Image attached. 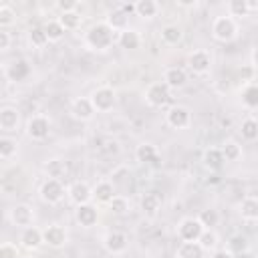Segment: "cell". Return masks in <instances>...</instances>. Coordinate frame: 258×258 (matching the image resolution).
Segmentation results:
<instances>
[{"label":"cell","mask_w":258,"mask_h":258,"mask_svg":"<svg viewBox=\"0 0 258 258\" xmlns=\"http://www.w3.org/2000/svg\"><path fill=\"white\" fill-rule=\"evenodd\" d=\"M228 250L232 254H244L248 250V238L242 236V234H234L230 238V242H228Z\"/></svg>","instance_id":"b9f144b4"},{"label":"cell","mask_w":258,"mask_h":258,"mask_svg":"<svg viewBox=\"0 0 258 258\" xmlns=\"http://www.w3.org/2000/svg\"><path fill=\"white\" fill-rule=\"evenodd\" d=\"M204 230L206 228L202 226V222L198 218H183L177 224V236L181 242H198Z\"/></svg>","instance_id":"8992f818"},{"label":"cell","mask_w":258,"mask_h":258,"mask_svg":"<svg viewBox=\"0 0 258 258\" xmlns=\"http://www.w3.org/2000/svg\"><path fill=\"white\" fill-rule=\"evenodd\" d=\"M115 187L111 181H99L95 187H93V200H97L99 204H109L113 198H115Z\"/></svg>","instance_id":"d4e9b609"},{"label":"cell","mask_w":258,"mask_h":258,"mask_svg":"<svg viewBox=\"0 0 258 258\" xmlns=\"http://www.w3.org/2000/svg\"><path fill=\"white\" fill-rule=\"evenodd\" d=\"M75 220H77V224L83 226V228H93V226H97V222H99V210H97L93 204L77 206V210H75Z\"/></svg>","instance_id":"9a60e30c"},{"label":"cell","mask_w":258,"mask_h":258,"mask_svg":"<svg viewBox=\"0 0 258 258\" xmlns=\"http://www.w3.org/2000/svg\"><path fill=\"white\" fill-rule=\"evenodd\" d=\"M50 133V119L46 115H32L26 123V135L34 141L46 139Z\"/></svg>","instance_id":"5b68a950"},{"label":"cell","mask_w":258,"mask_h":258,"mask_svg":"<svg viewBox=\"0 0 258 258\" xmlns=\"http://www.w3.org/2000/svg\"><path fill=\"white\" fill-rule=\"evenodd\" d=\"M135 159L141 163H151L157 159V149L153 143H139L135 147Z\"/></svg>","instance_id":"f546056e"},{"label":"cell","mask_w":258,"mask_h":258,"mask_svg":"<svg viewBox=\"0 0 258 258\" xmlns=\"http://www.w3.org/2000/svg\"><path fill=\"white\" fill-rule=\"evenodd\" d=\"M139 208H141V212H143L147 218L157 216V212H159V208H161V198H159V194H157V191H147V194H143L141 200H139Z\"/></svg>","instance_id":"ffe728a7"},{"label":"cell","mask_w":258,"mask_h":258,"mask_svg":"<svg viewBox=\"0 0 258 258\" xmlns=\"http://www.w3.org/2000/svg\"><path fill=\"white\" fill-rule=\"evenodd\" d=\"M210 64H212V56L208 50H194L189 52L187 56V67L196 73V75H204L210 71Z\"/></svg>","instance_id":"e0dca14e"},{"label":"cell","mask_w":258,"mask_h":258,"mask_svg":"<svg viewBox=\"0 0 258 258\" xmlns=\"http://www.w3.org/2000/svg\"><path fill=\"white\" fill-rule=\"evenodd\" d=\"M248 2V10L252 12V10H258V0H246Z\"/></svg>","instance_id":"681fc988"},{"label":"cell","mask_w":258,"mask_h":258,"mask_svg":"<svg viewBox=\"0 0 258 258\" xmlns=\"http://www.w3.org/2000/svg\"><path fill=\"white\" fill-rule=\"evenodd\" d=\"M159 12V4L155 0H137L135 2V14L149 20V18H155Z\"/></svg>","instance_id":"484cf974"},{"label":"cell","mask_w":258,"mask_h":258,"mask_svg":"<svg viewBox=\"0 0 258 258\" xmlns=\"http://www.w3.org/2000/svg\"><path fill=\"white\" fill-rule=\"evenodd\" d=\"M44 32H46V36H48V42H60L62 38H64V26L58 22V18H52V20H48L44 26Z\"/></svg>","instance_id":"f1b7e54d"},{"label":"cell","mask_w":258,"mask_h":258,"mask_svg":"<svg viewBox=\"0 0 258 258\" xmlns=\"http://www.w3.org/2000/svg\"><path fill=\"white\" fill-rule=\"evenodd\" d=\"M240 97H242V105H244V107H248V109H258V83H248V85L242 89Z\"/></svg>","instance_id":"83f0119b"},{"label":"cell","mask_w":258,"mask_h":258,"mask_svg":"<svg viewBox=\"0 0 258 258\" xmlns=\"http://www.w3.org/2000/svg\"><path fill=\"white\" fill-rule=\"evenodd\" d=\"M77 6H79V4H77L75 0H58V2H56V8L60 10V14H62V12H73V10H77Z\"/></svg>","instance_id":"f6af8a7d"},{"label":"cell","mask_w":258,"mask_h":258,"mask_svg":"<svg viewBox=\"0 0 258 258\" xmlns=\"http://www.w3.org/2000/svg\"><path fill=\"white\" fill-rule=\"evenodd\" d=\"M20 244H22V248H26V250H38L42 244H44V236H42V230L40 228H36V226H28V228H24L22 232H20Z\"/></svg>","instance_id":"2e32d148"},{"label":"cell","mask_w":258,"mask_h":258,"mask_svg":"<svg viewBox=\"0 0 258 258\" xmlns=\"http://www.w3.org/2000/svg\"><path fill=\"white\" fill-rule=\"evenodd\" d=\"M181 38H183L181 26H177V24H165V26L161 28V40H163L165 44L175 46V44L181 42Z\"/></svg>","instance_id":"4316f807"},{"label":"cell","mask_w":258,"mask_h":258,"mask_svg":"<svg viewBox=\"0 0 258 258\" xmlns=\"http://www.w3.org/2000/svg\"><path fill=\"white\" fill-rule=\"evenodd\" d=\"M0 258H20L16 244H12V242H2V244H0Z\"/></svg>","instance_id":"ee69618b"},{"label":"cell","mask_w":258,"mask_h":258,"mask_svg":"<svg viewBox=\"0 0 258 258\" xmlns=\"http://www.w3.org/2000/svg\"><path fill=\"white\" fill-rule=\"evenodd\" d=\"M30 73H32V67H30V62L24 60V58H14L12 62H8V64L4 67V75H6V79L12 81V83L26 81V79L30 77Z\"/></svg>","instance_id":"9c48e42d"},{"label":"cell","mask_w":258,"mask_h":258,"mask_svg":"<svg viewBox=\"0 0 258 258\" xmlns=\"http://www.w3.org/2000/svg\"><path fill=\"white\" fill-rule=\"evenodd\" d=\"M240 133L246 141H256L258 139V119L254 117H246L240 125Z\"/></svg>","instance_id":"d6a6232c"},{"label":"cell","mask_w":258,"mask_h":258,"mask_svg":"<svg viewBox=\"0 0 258 258\" xmlns=\"http://www.w3.org/2000/svg\"><path fill=\"white\" fill-rule=\"evenodd\" d=\"M115 42V30L107 24V22H97L93 24L87 34H85V44L87 48L95 50V52H105L113 46Z\"/></svg>","instance_id":"6da1fadb"},{"label":"cell","mask_w":258,"mask_h":258,"mask_svg":"<svg viewBox=\"0 0 258 258\" xmlns=\"http://www.w3.org/2000/svg\"><path fill=\"white\" fill-rule=\"evenodd\" d=\"M198 220L202 222V226L206 230H214V226H218V222H220V214L214 208H206L198 214Z\"/></svg>","instance_id":"d590c367"},{"label":"cell","mask_w":258,"mask_h":258,"mask_svg":"<svg viewBox=\"0 0 258 258\" xmlns=\"http://www.w3.org/2000/svg\"><path fill=\"white\" fill-rule=\"evenodd\" d=\"M16 149H18L16 139H12V137H8V135H2V137H0V157H2L4 161L12 159V157L16 155Z\"/></svg>","instance_id":"836d02e7"},{"label":"cell","mask_w":258,"mask_h":258,"mask_svg":"<svg viewBox=\"0 0 258 258\" xmlns=\"http://www.w3.org/2000/svg\"><path fill=\"white\" fill-rule=\"evenodd\" d=\"M10 48V34L6 30H0V50L6 52Z\"/></svg>","instance_id":"bcb514c9"},{"label":"cell","mask_w":258,"mask_h":258,"mask_svg":"<svg viewBox=\"0 0 258 258\" xmlns=\"http://www.w3.org/2000/svg\"><path fill=\"white\" fill-rule=\"evenodd\" d=\"M67 196L75 206H83V204H91L93 200V187L87 181H73L67 187Z\"/></svg>","instance_id":"8fae6325"},{"label":"cell","mask_w":258,"mask_h":258,"mask_svg":"<svg viewBox=\"0 0 258 258\" xmlns=\"http://www.w3.org/2000/svg\"><path fill=\"white\" fill-rule=\"evenodd\" d=\"M42 236H44V244H48V246L54 248V250L62 248V246L69 242V234H67V230H64L60 224H50V226H46V228L42 230Z\"/></svg>","instance_id":"4fadbf2b"},{"label":"cell","mask_w":258,"mask_h":258,"mask_svg":"<svg viewBox=\"0 0 258 258\" xmlns=\"http://www.w3.org/2000/svg\"><path fill=\"white\" fill-rule=\"evenodd\" d=\"M252 67H254V69H258V46L252 50Z\"/></svg>","instance_id":"c3c4849f"},{"label":"cell","mask_w":258,"mask_h":258,"mask_svg":"<svg viewBox=\"0 0 258 258\" xmlns=\"http://www.w3.org/2000/svg\"><path fill=\"white\" fill-rule=\"evenodd\" d=\"M28 42H30L34 48H42V46L48 42V36H46V32H44V28H42V26L30 28V30H28Z\"/></svg>","instance_id":"60d3db41"},{"label":"cell","mask_w":258,"mask_h":258,"mask_svg":"<svg viewBox=\"0 0 258 258\" xmlns=\"http://www.w3.org/2000/svg\"><path fill=\"white\" fill-rule=\"evenodd\" d=\"M103 246L109 254L113 256H119L127 250V236L119 230H113V232H107L105 238H103Z\"/></svg>","instance_id":"5bb4252c"},{"label":"cell","mask_w":258,"mask_h":258,"mask_svg":"<svg viewBox=\"0 0 258 258\" xmlns=\"http://www.w3.org/2000/svg\"><path fill=\"white\" fill-rule=\"evenodd\" d=\"M18 123H20V113H18L16 107L6 105V107L0 109V129H2L4 133L16 131V129H18Z\"/></svg>","instance_id":"ac0fdd59"},{"label":"cell","mask_w":258,"mask_h":258,"mask_svg":"<svg viewBox=\"0 0 258 258\" xmlns=\"http://www.w3.org/2000/svg\"><path fill=\"white\" fill-rule=\"evenodd\" d=\"M212 36L218 42H232L238 36V22H236V18H232L228 14L216 16L214 22H212Z\"/></svg>","instance_id":"7a4b0ae2"},{"label":"cell","mask_w":258,"mask_h":258,"mask_svg":"<svg viewBox=\"0 0 258 258\" xmlns=\"http://www.w3.org/2000/svg\"><path fill=\"white\" fill-rule=\"evenodd\" d=\"M210 258H234V254L230 250H226V248H218V250H214L210 254Z\"/></svg>","instance_id":"7dc6e473"},{"label":"cell","mask_w":258,"mask_h":258,"mask_svg":"<svg viewBox=\"0 0 258 258\" xmlns=\"http://www.w3.org/2000/svg\"><path fill=\"white\" fill-rule=\"evenodd\" d=\"M204 250L198 242H181L177 252H175V258H202Z\"/></svg>","instance_id":"1f68e13d"},{"label":"cell","mask_w":258,"mask_h":258,"mask_svg":"<svg viewBox=\"0 0 258 258\" xmlns=\"http://www.w3.org/2000/svg\"><path fill=\"white\" fill-rule=\"evenodd\" d=\"M105 22H107L115 32H123V30L129 28V26H127V24H129V14H127L123 8L117 6V8H113V10L109 12V16H107Z\"/></svg>","instance_id":"7402d4cb"},{"label":"cell","mask_w":258,"mask_h":258,"mask_svg":"<svg viewBox=\"0 0 258 258\" xmlns=\"http://www.w3.org/2000/svg\"><path fill=\"white\" fill-rule=\"evenodd\" d=\"M91 101H93V107L97 113H109L117 103V93L113 87L103 85L91 93Z\"/></svg>","instance_id":"3957f363"},{"label":"cell","mask_w":258,"mask_h":258,"mask_svg":"<svg viewBox=\"0 0 258 258\" xmlns=\"http://www.w3.org/2000/svg\"><path fill=\"white\" fill-rule=\"evenodd\" d=\"M238 212H240L242 220H246V222H258V198L256 196H246L240 202Z\"/></svg>","instance_id":"44dd1931"},{"label":"cell","mask_w":258,"mask_h":258,"mask_svg":"<svg viewBox=\"0 0 258 258\" xmlns=\"http://www.w3.org/2000/svg\"><path fill=\"white\" fill-rule=\"evenodd\" d=\"M202 161H204V167L210 169V171H218L222 169L224 165V155H222V149L220 147H208L202 155Z\"/></svg>","instance_id":"603a6c76"},{"label":"cell","mask_w":258,"mask_h":258,"mask_svg":"<svg viewBox=\"0 0 258 258\" xmlns=\"http://www.w3.org/2000/svg\"><path fill=\"white\" fill-rule=\"evenodd\" d=\"M163 83H165L169 89H181V87H185V83H187V73H185V69H181V67H169V69H165V73H163Z\"/></svg>","instance_id":"d6986e66"},{"label":"cell","mask_w":258,"mask_h":258,"mask_svg":"<svg viewBox=\"0 0 258 258\" xmlns=\"http://www.w3.org/2000/svg\"><path fill=\"white\" fill-rule=\"evenodd\" d=\"M10 222H12V226H16L20 230L32 226V222H34L32 208L28 204H16V206H12L10 208Z\"/></svg>","instance_id":"7c38bea8"},{"label":"cell","mask_w":258,"mask_h":258,"mask_svg":"<svg viewBox=\"0 0 258 258\" xmlns=\"http://www.w3.org/2000/svg\"><path fill=\"white\" fill-rule=\"evenodd\" d=\"M117 42H119V46L125 48V50H135V48H139V44H141V36H139V32H137L135 28H127V30L119 32Z\"/></svg>","instance_id":"cb8c5ba5"},{"label":"cell","mask_w":258,"mask_h":258,"mask_svg":"<svg viewBox=\"0 0 258 258\" xmlns=\"http://www.w3.org/2000/svg\"><path fill=\"white\" fill-rule=\"evenodd\" d=\"M44 173L50 179H60V177L67 175V163L62 159H48L44 163Z\"/></svg>","instance_id":"4dcf8cb0"},{"label":"cell","mask_w":258,"mask_h":258,"mask_svg":"<svg viewBox=\"0 0 258 258\" xmlns=\"http://www.w3.org/2000/svg\"><path fill=\"white\" fill-rule=\"evenodd\" d=\"M14 22H16V10L8 4H2L0 6V28L4 30L6 26H10Z\"/></svg>","instance_id":"7bdbcfd3"},{"label":"cell","mask_w":258,"mask_h":258,"mask_svg":"<svg viewBox=\"0 0 258 258\" xmlns=\"http://www.w3.org/2000/svg\"><path fill=\"white\" fill-rule=\"evenodd\" d=\"M81 14L77 12V10H73V12H62L60 16H58V22L64 26V30H77L79 26H81Z\"/></svg>","instance_id":"74e56055"},{"label":"cell","mask_w":258,"mask_h":258,"mask_svg":"<svg viewBox=\"0 0 258 258\" xmlns=\"http://www.w3.org/2000/svg\"><path fill=\"white\" fill-rule=\"evenodd\" d=\"M171 89L161 81V83H151L147 89H145V101L151 105V107H163L167 105V101L171 99Z\"/></svg>","instance_id":"52a82bcc"},{"label":"cell","mask_w":258,"mask_h":258,"mask_svg":"<svg viewBox=\"0 0 258 258\" xmlns=\"http://www.w3.org/2000/svg\"><path fill=\"white\" fill-rule=\"evenodd\" d=\"M107 206H109V210H111L115 216H125V214L129 212V208H131L129 200H127L125 196H119V194H117V196H115Z\"/></svg>","instance_id":"f35d334b"},{"label":"cell","mask_w":258,"mask_h":258,"mask_svg":"<svg viewBox=\"0 0 258 258\" xmlns=\"http://www.w3.org/2000/svg\"><path fill=\"white\" fill-rule=\"evenodd\" d=\"M165 121L171 129H185L191 123V111L183 105H173L167 113H165Z\"/></svg>","instance_id":"30bf717a"},{"label":"cell","mask_w":258,"mask_h":258,"mask_svg":"<svg viewBox=\"0 0 258 258\" xmlns=\"http://www.w3.org/2000/svg\"><path fill=\"white\" fill-rule=\"evenodd\" d=\"M38 194H40V200H42L44 204H58V202L64 198L67 189H64V185H62L60 179H50V177H46V179L42 181Z\"/></svg>","instance_id":"277c9868"},{"label":"cell","mask_w":258,"mask_h":258,"mask_svg":"<svg viewBox=\"0 0 258 258\" xmlns=\"http://www.w3.org/2000/svg\"><path fill=\"white\" fill-rule=\"evenodd\" d=\"M226 8H228V16H232V18H242V16L250 14L246 0H230Z\"/></svg>","instance_id":"8d00e7d4"},{"label":"cell","mask_w":258,"mask_h":258,"mask_svg":"<svg viewBox=\"0 0 258 258\" xmlns=\"http://www.w3.org/2000/svg\"><path fill=\"white\" fill-rule=\"evenodd\" d=\"M198 244L202 246V250H208V252H214L218 250V234L214 230H204Z\"/></svg>","instance_id":"ab89813d"},{"label":"cell","mask_w":258,"mask_h":258,"mask_svg":"<svg viewBox=\"0 0 258 258\" xmlns=\"http://www.w3.org/2000/svg\"><path fill=\"white\" fill-rule=\"evenodd\" d=\"M220 149H222L224 161H238V159L242 157V147H240L234 139H228Z\"/></svg>","instance_id":"e575fe53"},{"label":"cell","mask_w":258,"mask_h":258,"mask_svg":"<svg viewBox=\"0 0 258 258\" xmlns=\"http://www.w3.org/2000/svg\"><path fill=\"white\" fill-rule=\"evenodd\" d=\"M69 113H71L77 121H91L97 111H95V107H93L91 97H77V99L71 101Z\"/></svg>","instance_id":"ba28073f"}]
</instances>
